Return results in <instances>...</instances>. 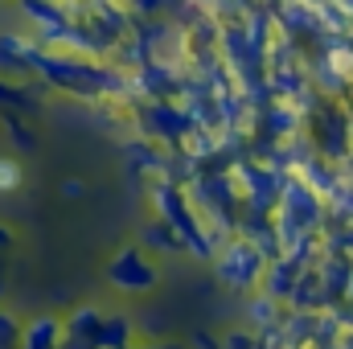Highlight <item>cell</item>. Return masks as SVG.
<instances>
[{
  "label": "cell",
  "mask_w": 353,
  "mask_h": 349,
  "mask_svg": "<svg viewBox=\"0 0 353 349\" xmlns=\"http://www.w3.org/2000/svg\"><path fill=\"white\" fill-rule=\"evenodd\" d=\"M21 185V169L17 161H0V189H17Z\"/></svg>",
  "instance_id": "cell-1"
}]
</instances>
